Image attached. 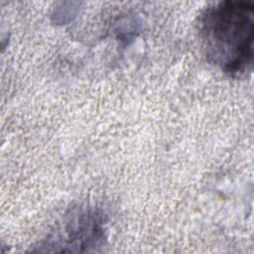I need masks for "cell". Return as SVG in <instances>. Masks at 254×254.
<instances>
[{
	"label": "cell",
	"instance_id": "2",
	"mask_svg": "<svg viewBox=\"0 0 254 254\" xmlns=\"http://www.w3.org/2000/svg\"><path fill=\"white\" fill-rule=\"evenodd\" d=\"M105 220L103 215L91 207L71 209L54 234L48 239V245L77 247H95L103 243ZM89 251V249H88Z\"/></svg>",
	"mask_w": 254,
	"mask_h": 254
},
{
	"label": "cell",
	"instance_id": "1",
	"mask_svg": "<svg viewBox=\"0 0 254 254\" xmlns=\"http://www.w3.org/2000/svg\"><path fill=\"white\" fill-rule=\"evenodd\" d=\"M198 37L207 61L236 77L253 64L254 3L224 0L210 3L197 22Z\"/></svg>",
	"mask_w": 254,
	"mask_h": 254
}]
</instances>
